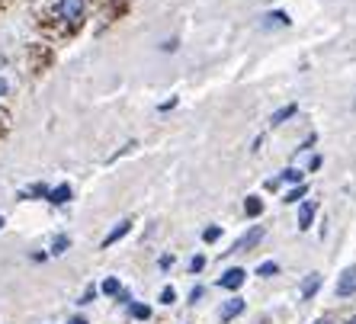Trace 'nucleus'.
<instances>
[{
	"instance_id": "5",
	"label": "nucleus",
	"mask_w": 356,
	"mask_h": 324,
	"mask_svg": "<svg viewBox=\"0 0 356 324\" xmlns=\"http://www.w3.org/2000/svg\"><path fill=\"white\" fill-rule=\"evenodd\" d=\"M318 289H321V273H308L298 286V299H315Z\"/></svg>"
},
{
	"instance_id": "23",
	"label": "nucleus",
	"mask_w": 356,
	"mask_h": 324,
	"mask_svg": "<svg viewBox=\"0 0 356 324\" xmlns=\"http://www.w3.org/2000/svg\"><path fill=\"white\" fill-rule=\"evenodd\" d=\"M199 299H202V286H196V289H193V292H190V302H193V305H196V302H199Z\"/></svg>"
},
{
	"instance_id": "15",
	"label": "nucleus",
	"mask_w": 356,
	"mask_h": 324,
	"mask_svg": "<svg viewBox=\"0 0 356 324\" xmlns=\"http://www.w3.org/2000/svg\"><path fill=\"white\" fill-rule=\"evenodd\" d=\"M276 273H280V264H276V260H266V264L257 266V276H276Z\"/></svg>"
},
{
	"instance_id": "14",
	"label": "nucleus",
	"mask_w": 356,
	"mask_h": 324,
	"mask_svg": "<svg viewBox=\"0 0 356 324\" xmlns=\"http://www.w3.org/2000/svg\"><path fill=\"white\" fill-rule=\"evenodd\" d=\"M305 193H308V186H305V183H296V186H292V190L286 193L282 200H286V202H298V200H302V196H305Z\"/></svg>"
},
{
	"instance_id": "20",
	"label": "nucleus",
	"mask_w": 356,
	"mask_h": 324,
	"mask_svg": "<svg viewBox=\"0 0 356 324\" xmlns=\"http://www.w3.org/2000/svg\"><path fill=\"white\" fill-rule=\"evenodd\" d=\"M174 302H177L174 286H167V289H161V305H174Z\"/></svg>"
},
{
	"instance_id": "7",
	"label": "nucleus",
	"mask_w": 356,
	"mask_h": 324,
	"mask_svg": "<svg viewBox=\"0 0 356 324\" xmlns=\"http://www.w3.org/2000/svg\"><path fill=\"white\" fill-rule=\"evenodd\" d=\"M315 212H318L315 202H302V206H298V232H308V228H312Z\"/></svg>"
},
{
	"instance_id": "2",
	"label": "nucleus",
	"mask_w": 356,
	"mask_h": 324,
	"mask_svg": "<svg viewBox=\"0 0 356 324\" xmlns=\"http://www.w3.org/2000/svg\"><path fill=\"white\" fill-rule=\"evenodd\" d=\"M244 280H248V270L244 266H232V270H225L222 280H218V286L228 292H238L241 286H244Z\"/></svg>"
},
{
	"instance_id": "12",
	"label": "nucleus",
	"mask_w": 356,
	"mask_h": 324,
	"mask_svg": "<svg viewBox=\"0 0 356 324\" xmlns=\"http://www.w3.org/2000/svg\"><path fill=\"white\" fill-rule=\"evenodd\" d=\"M129 311H132V318H138V321H148L151 318V308L141 305V302H129Z\"/></svg>"
},
{
	"instance_id": "25",
	"label": "nucleus",
	"mask_w": 356,
	"mask_h": 324,
	"mask_svg": "<svg viewBox=\"0 0 356 324\" xmlns=\"http://www.w3.org/2000/svg\"><path fill=\"white\" fill-rule=\"evenodd\" d=\"M158 264H161V270H167V266L174 264V257H170V254H164V257H161V260H158Z\"/></svg>"
},
{
	"instance_id": "27",
	"label": "nucleus",
	"mask_w": 356,
	"mask_h": 324,
	"mask_svg": "<svg viewBox=\"0 0 356 324\" xmlns=\"http://www.w3.org/2000/svg\"><path fill=\"white\" fill-rule=\"evenodd\" d=\"M67 324H87V321H83V318H71V321H67Z\"/></svg>"
},
{
	"instance_id": "1",
	"label": "nucleus",
	"mask_w": 356,
	"mask_h": 324,
	"mask_svg": "<svg viewBox=\"0 0 356 324\" xmlns=\"http://www.w3.org/2000/svg\"><path fill=\"white\" fill-rule=\"evenodd\" d=\"M83 7H87V0H58V7H55V17L61 23H71L77 26L83 19Z\"/></svg>"
},
{
	"instance_id": "8",
	"label": "nucleus",
	"mask_w": 356,
	"mask_h": 324,
	"mask_svg": "<svg viewBox=\"0 0 356 324\" xmlns=\"http://www.w3.org/2000/svg\"><path fill=\"white\" fill-rule=\"evenodd\" d=\"M129 232H132V222H119L116 228H113V232H109L106 238H103V244H99V248H103V250H106V248H113V244H116V241H122V238H125V234H129Z\"/></svg>"
},
{
	"instance_id": "18",
	"label": "nucleus",
	"mask_w": 356,
	"mask_h": 324,
	"mask_svg": "<svg viewBox=\"0 0 356 324\" xmlns=\"http://www.w3.org/2000/svg\"><path fill=\"white\" fill-rule=\"evenodd\" d=\"M266 17H270V19H266V26H289V17H286V13H282V10H273V13H266Z\"/></svg>"
},
{
	"instance_id": "19",
	"label": "nucleus",
	"mask_w": 356,
	"mask_h": 324,
	"mask_svg": "<svg viewBox=\"0 0 356 324\" xmlns=\"http://www.w3.org/2000/svg\"><path fill=\"white\" fill-rule=\"evenodd\" d=\"M302 177H305V170H298V167L282 170V180H289V183H302Z\"/></svg>"
},
{
	"instance_id": "24",
	"label": "nucleus",
	"mask_w": 356,
	"mask_h": 324,
	"mask_svg": "<svg viewBox=\"0 0 356 324\" xmlns=\"http://www.w3.org/2000/svg\"><path fill=\"white\" fill-rule=\"evenodd\" d=\"M174 106H177V97H170V100L161 103V113H167V109H174Z\"/></svg>"
},
{
	"instance_id": "29",
	"label": "nucleus",
	"mask_w": 356,
	"mask_h": 324,
	"mask_svg": "<svg viewBox=\"0 0 356 324\" xmlns=\"http://www.w3.org/2000/svg\"><path fill=\"white\" fill-rule=\"evenodd\" d=\"M347 324H356V318H350V321H347Z\"/></svg>"
},
{
	"instance_id": "11",
	"label": "nucleus",
	"mask_w": 356,
	"mask_h": 324,
	"mask_svg": "<svg viewBox=\"0 0 356 324\" xmlns=\"http://www.w3.org/2000/svg\"><path fill=\"white\" fill-rule=\"evenodd\" d=\"M244 212H248L250 218L264 216V200H260V196H248V202H244Z\"/></svg>"
},
{
	"instance_id": "21",
	"label": "nucleus",
	"mask_w": 356,
	"mask_h": 324,
	"mask_svg": "<svg viewBox=\"0 0 356 324\" xmlns=\"http://www.w3.org/2000/svg\"><path fill=\"white\" fill-rule=\"evenodd\" d=\"M199 270H206V257H202V254H196V257L190 260V273H199Z\"/></svg>"
},
{
	"instance_id": "3",
	"label": "nucleus",
	"mask_w": 356,
	"mask_h": 324,
	"mask_svg": "<svg viewBox=\"0 0 356 324\" xmlns=\"http://www.w3.org/2000/svg\"><path fill=\"white\" fill-rule=\"evenodd\" d=\"M337 299H350V295H356V264L353 266H347L343 273H340V280H337Z\"/></svg>"
},
{
	"instance_id": "28",
	"label": "nucleus",
	"mask_w": 356,
	"mask_h": 324,
	"mask_svg": "<svg viewBox=\"0 0 356 324\" xmlns=\"http://www.w3.org/2000/svg\"><path fill=\"white\" fill-rule=\"evenodd\" d=\"M315 324H331V321H327V318H318V321Z\"/></svg>"
},
{
	"instance_id": "6",
	"label": "nucleus",
	"mask_w": 356,
	"mask_h": 324,
	"mask_svg": "<svg viewBox=\"0 0 356 324\" xmlns=\"http://www.w3.org/2000/svg\"><path fill=\"white\" fill-rule=\"evenodd\" d=\"M244 311V299H225L222 311H218V318H222V324H232L234 318Z\"/></svg>"
},
{
	"instance_id": "4",
	"label": "nucleus",
	"mask_w": 356,
	"mask_h": 324,
	"mask_svg": "<svg viewBox=\"0 0 356 324\" xmlns=\"http://www.w3.org/2000/svg\"><path fill=\"white\" fill-rule=\"evenodd\" d=\"M264 228H260V225H254V228H250L248 234H244V238H241L238 244H234V248H228V254H234V250H250V248H257L260 241H264Z\"/></svg>"
},
{
	"instance_id": "10",
	"label": "nucleus",
	"mask_w": 356,
	"mask_h": 324,
	"mask_svg": "<svg viewBox=\"0 0 356 324\" xmlns=\"http://www.w3.org/2000/svg\"><path fill=\"white\" fill-rule=\"evenodd\" d=\"M49 202H55V206H61V202L71 200V186L67 183H61V186H55V190H49V196H45Z\"/></svg>"
},
{
	"instance_id": "17",
	"label": "nucleus",
	"mask_w": 356,
	"mask_h": 324,
	"mask_svg": "<svg viewBox=\"0 0 356 324\" xmlns=\"http://www.w3.org/2000/svg\"><path fill=\"white\" fill-rule=\"evenodd\" d=\"M67 248H71V238H67V234H58L55 244H51V254H65Z\"/></svg>"
},
{
	"instance_id": "26",
	"label": "nucleus",
	"mask_w": 356,
	"mask_h": 324,
	"mask_svg": "<svg viewBox=\"0 0 356 324\" xmlns=\"http://www.w3.org/2000/svg\"><path fill=\"white\" fill-rule=\"evenodd\" d=\"M10 90V83H7V77H0V97H3V93Z\"/></svg>"
},
{
	"instance_id": "16",
	"label": "nucleus",
	"mask_w": 356,
	"mask_h": 324,
	"mask_svg": "<svg viewBox=\"0 0 356 324\" xmlns=\"http://www.w3.org/2000/svg\"><path fill=\"white\" fill-rule=\"evenodd\" d=\"M218 238H222V228H218V225H209L206 232H202V241L206 244H216Z\"/></svg>"
},
{
	"instance_id": "22",
	"label": "nucleus",
	"mask_w": 356,
	"mask_h": 324,
	"mask_svg": "<svg viewBox=\"0 0 356 324\" xmlns=\"http://www.w3.org/2000/svg\"><path fill=\"white\" fill-rule=\"evenodd\" d=\"M93 299H97V289H93V286H90V289L83 292V299H81V305H87V302H93Z\"/></svg>"
},
{
	"instance_id": "30",
	"label": "nucleus",
	"mask_w": 356,
	"mask_h": 324,
	"mask_svg": "<svg viewBox=\"0 0 356 324\" xmlns=\"http://www.w3.org/2000/svg\"><path fill=\"white\" fill-rule=\"evenodd\" d=\"M0 228H3V216H0Z\"/></svg>"
},
{
	"instance_id": "9",
	"label": "nucleus",
	"mask_w": 356,
	"mask_h": 324,
	"mask_svg": "<svg viewBox=\"0 0 356 324\" xmlns=\"http://www.w3.org/2000/svg\"><path fill=\"white\" fill-rule=\"evenodd\" d=\"M296 113H298V106H296V103H289V106L276 109L273 116H270V125H273V129H280V125H286V122H289L292 116H296Z\"/></svg>"
},
{
	"instance_id": "13",
	"label": "nucleus",
	"mask_w": 356,
	"mask_h": 324,
	"mask_svg": "<svg viewBox=\"0 0 356 324\" xmlns=\"http://www.w3.org/2000/svg\"><path fill=\"white\" fill-rule=\"evenodd\" d=\"M119 289H122V286H119L116 276H106V280H103V286H99V292H103V295H119Z\"/></svg>"
}]
</instances>
